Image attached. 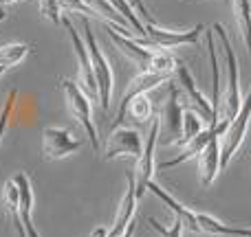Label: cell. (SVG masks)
Listing matches in <instances>:
<instances>
[{
  "mask_svg": "<svg viewBox=\"0 0 251 237\" xmlns=\"http://www.w3.org/2000/svg\"><path fill=\"white\" fill-rule=\"evenodd\" d=\"M214 35L218 38V44L223 48V57H225V68H227V86H225V95L221 101V112L225 119H234L240 112V106H243V92H240V64H238V55H236L234 46H231L229 38H227V31L221 22L212 26Z\"/></svg>",
  "mask_w": 251,
  "mask_h": 237,
  "instance_id": "obj_1",
  "label": "cell"
},
{
  "mask_svg": "<svg viewBox=\"0 0 251 237\" xmlns=\"http://www.w3.org/2000/svg\"><path fill=\"white\" fill-rule=\"evenodd\" d=\"M82 26H84V42H86L88 55H91V64H93V73H95V82H97V99L104 112H108L110 108V97H113V88H115V75H113V66L106 60V55L101 53L100 44L95 40V33L91 29L88 18H82Z\"/></svg>",
  "mask_w": 251,
  "mask_h": 237,
  "instance_id": "obj_2",
  "label": "cell"
},
{
  "mask_svg": "<svg viewBox=\"0 0 251 237\" xmlns=\"http://www.w3.org/2000/svg\"><path fill=\"white\" fill-rule=\"evenodd\" d=\"M62 90H64V99L69 106L73 119L84 128L88 141H91L93 151H100V134H97L95 121H93V108H91V97L79 88V84L71 82V79H62Z\"/></svg>",
  "mask_w": 251,
  "mask_h": 237,
  "instance_id": "obj_3",
  "label": "cell"
},
{
  "mask_svg": "<svg viewBox=\"0 0 251 237\" xmlns=\"http://www.w3.org/2000/svg\"><path fill=\"white\" fill-rule=\"evenodd\" d=\"M249 121H251V88H249L247 97L243 99L240 112L229 121V128H227L225 134L221 136V172L227 169V165L231 163V158H234V154L238 151V147L243 145L245 134H247V128H249Z\"/></svg>",
  "mask_w": 251,
  "mask_h": 237,
  "instance_id": "obj_4",
  "label": "cell"
},
{
  "mask_svg": "<svg viewBox=\"0 0 251 237\" xmlns=\"http://www.w3.org/2000/svg\"><path fill=\"white\" fill-rule=\"evenodd\" d=\"M161 134V117H154L150 123V132L143 143V151L137 158V167H134V182H137V198L141 200L143 194L148 191V185L154 178V154H156V141Z\"/></svg>",
  "mask_w": 251,
  "mask_h": 237,
  "instance_id": "obj_5",
  "label": "cell"
},
{
  "mask_svg": "<svg viewBox=\"0 0 251 237\" xmlns=\"http://www.w3.org/2000/svg\"><path fill=\"white\" fill-rule=\"evenodd\" d=\"M168 79H172V77H170V75H161V73H152V70H141L137 77L130 79L128 86H126V92H124L122 101H119V110H117V117H115V121H113V129L119 128V125L124 123L126 114H128V106H130V101H132L134 97L148 95L150 90L159 88L161 84H165Z\"/></svg>",
  "mask_w": 251,
  "mask_h": 237,
  "instance_id": "obj_6",
  "label": "cell"
},
{
  "mask_svg": "<svg viewBox=\"0 0 251 237\" xmlns=\"http://www.w3.org/2000/svg\"><path fill=\"white\" fill-rule=\"evenodd\" d=\"M143 151V141L141 134L134 128H115L110 129V136L106 141V150H104V158L106 160H115L122 156H130V158H139Z\"/></svg>",
  "mask_w": 251,
  "mask_h": 237,
  "instance_id": "obj_7",
  "label": "cell"
},
{
  "mask_svg": "<svg viewBox=\"0 0 251 237\" xmlns=\"http://www.w3.org/2000/svg\"><path fill=\"white\" fill-rule=\"evenodd\" d=\"M203 31H205L203 24H196L190 31H172V29H161L154 22H148L146 38L156 48H176V46H187V44H199Z\"/></svg>",
  "mask_w": 251,
  "mask_h": 237,
  "instance_id": "obj_8",
  "label": "cell"
},
{
  "mask_svg": "<svg viewBox=\"0 0 251 237\" xmlns=\"http://www.w3.org/2000/svg\"><path fill=\"white\" fill-rule=\"evenodd\" d=\"M62 24H64L66 31H69L71 44H73L75 55H77V62H79V88H82L88 97H95L97 99V82H95V73H93V64H91V55H88L86 42L79 38V33L75 31L73 22H71L66 16H62Z\"/></svg>",
  "mask_w": 251,
  "mask_h": 237,
  "instance_id": "obj_9",
  "label": "cell"
},
{
  "mask_svg": "<svg viewBox=\"0 0 251 237\" xmlns=\"http://www.w3.org/2000/svg\"><path fill=\"white\" fill-rule=\"evenodd\" d=\"M82 147V141L66 128H47L42 134V151L47 160H60Z\"/></svg>",
  "mask_w": 251,
  "mask_h": 237,
  "instance_id": "obj_10",
  "label": "cell"
},
{
  "mask_svg": "<svg viewBox=\"0 0 251 237\" xmlns=\"http://www.w3.org/2000/svg\"><path fill=\"white\" fill-rule=\"evenodd\" d=\"M174 75H176V82L181 84V88L185 90L187 99L192 101V106H194L196 112L207 121L209 125H216L218 123V114L214 112V108H212V99H207V97L201 92L199 84H196L194 75L190 73V68H187V66H183V64H178L176 70H174Z\"/></svg>",
  "mask_w": 251,
  "mask_h": 237,
  "instance_id": "obj_11",
  "label": "cell"
},
{
  "mask_svg": "<svg viewBox=\"0 0 251 237\" xmlns=\"http://www.w3.org/2000/svg\"><path fill=\"white\" fill-rule=\"evenodd\" d=\"M227 128H229V119H221L216 125H209V128H207V129H203V132H201L199 136H194V138H192V141L187 143V145H183L181 154H178L176 158H172V160H165V163H161V165H159V169L178 167V165L187 163V160H192V158H199V154L205 150V147L209 145V141H212V138H216V136H223Z\"/></svg>",
  "mask_w": 251,
  "mask_h": 237,
  "instance_id": "obj_12",
  "label": "cell"
},
{
  "mask_svg": "<svg viewBox=\"0 0 251 237\" xmlns=\"http://www.w3.org/2000/svg\"><path fill=\"white\" fill-rule=\"evenodd\" d=\"M106 31H108V38L117 44V48L124 53L126 57H128V60H132L141 70L150 68L152 57H154V48L143 46L139 40H132L130 35H124V33H119V31H115L108 22H106Z\"/></svg>",
  "mask_w": 251,
  "mask_h": 237,
  "instance_id": "obj_13",
  "label": "cell"
},
{
  "mask_svg": "<svg viewBox=\"0 0 251 237\" xmlns=\"http://www.w3.org/2000/svg\"><path fill=\"white\" fill-rule=\"evenodd\" d=\"M137 182H134V173H128V189H126L122 202L117 207V215H115L113 229L108 231V237L122 235L130 226V222H134V213H137Z\"/></svg>",
  "mask_w": 251,
  "mask_h": 237,
  "instance_id": "obj_14",
  "label": "cell"
},
{
  "mask_svg": "<svg viewBox=\"0 0 251 237\" xmlns=\"http://www.w3.org/2000/svg\"><path fill=\"white\" fill-rule=\"evenodd\" d=\"M18 187V195H20V217L25 224L26 237H40L38 229L33 224V187H31V178L26 172H18L11 178Z\"/></svg>",
  "mask_w": 251,
  "mask_h": 237,
  "instance_id": "obj_15",
  "label": "cell"
},
{
  "mask_svg": "<svg viewBox=\"0 0 251 237\" xmlns=\"http://www.w3.org/2000/svg\"><path fill=\"white\" fill-rule=\"evenodd\" d=\"M148 191H152V194L156 195V198L161 200V202L165 204V207L170 209V211L174 213V217H176L178 222L183 224V231H190V233H201V226H199V220H196V213L190 211L187 207H183L181 202H178L176 198H172V194H168L165 189H161L159 185H156L154 180L148 185Z\"/></svg>",
  "mask_w": 251,
  "mask_h": 237,
  "instance_id": "obj_16",
  "label": "cell"
},
{
  "mask_svg": "<svg viewBox=\"0 0 251 237\" xmlns=\"http://www.w3.org/2000/svg\"><path fill=\"white\" fill-rule=\"evenodd\" d=\"M199 172H201V185L209 187L221 173V136L212 138L209 145L199 154Z\"/></svg>",
  "mask_w": 251,
  "mask_h": 237,
  "instance_id": "obj_17",
  "label": "cell"
},
{
  "mask_svg": "<svg viewBox=\"0 0 251 237\" xmlns=\"http://www.w3.org/2000/svg\"><path fill=\"white\" fill-rule=\"evenodd\" d=\"M205 48L209 55V66H212V108L216 114H221V101H223V92H221V64H218V46L214 40V29H205Z\"/></svg>",
  "mask_w": 251,
  "mask_h": 237,
  "instance_id": "obj_18",
  "label": "cell"
},
{
  "mask_svg": "<svg viewBox=\"0 0 251 237\" xmlns=\"http://www.w3.org/2000/svg\"><path fill=\"white\" fill-rule=\"evenodd\" d=\"M183 110L181 108V101H178V88L176 86H170V95L168 101L163 106V112H161V123L168 125L170 134L172 136H181V125H183ZM174 138V141H176Z\"/></svg>",
  "mask_w": 251,
  "mask_h": 237,
  "instance_id": "obj_19",
  "label": "cell"
},
{
  "mask_svg": "<svg viewBox=\"0 0 251 237\" xmlns=\"http://www.w3.org/2000/svg\"><path fill=\"white\" fill-rule=\"evenodd\" d=\"M201 233L207 235H229V237H251V229H243V226H229L221 222L218 217L209 215V213H196Z\"/></svg>",
  "mask_w": 251,
  "mask_h": 237,
  "instance_id": "obj_20",
  "label": "cell"
},
{
  "mask_svg": "<svg viewBox=\"0 0 251 237\" xmlns=\"http://www.w3.org/2000/svg\"><path fill=\"white\" fill-rule=\"evenodd\" d=\"M2 204H4V211L11 217V224H13V229H16L18 237H26L25 224H22V217H20V195H18V187L13 180H9L7 185H4Z\"/></svg>",
  "mask_w": 251,
  "mask_h": 237,
  "instance_id": "obj_21",
  "label": "cell"
},
{
  "mask_svg": "<svg viewBox=\"0 0 251 237\" xmlns=\"http://www.w3.org/2000/svg\"><path fill=\"white\" fill-rule=\"evenodd\" d=\"M231 9H234L240 40L251 53V0H231Z\"/></svg>",
  "mask_w": 251,
  "mask_h": 237,
  "instance_id": "obj_22",
  "label": "cell"
},
{
  "mask_svg": "<svg viewBox=\"0 0 251 237\" xmlns=\"http://www.w3.org/2000/svg\"><path fill=\"white\" fill-rule=\"evenodd\" d=\"M203 129H205V128H203V117H201V114L196 112L194 108H185V110H183L181 136H178L176 141H172V145H176V147L187 145V143H190L194 136H199Z\"/></svg>",
  "mask_w": 251,
  "mask_h": 237,
  "instance_id": "obj_23",
  "label": "cell"
},
{
  "mask_svg": "<svg viewBox=\"0 0 251 237\" xmlns=\"http://www.w3.org/2000/svg\"><path fill=\"white\" fill-rule=\"evenodd\" d=\"M84 2L91 7L93 13H97L100 18H104V22H110V24L124 26V29H128V26H130L128 22H126V18L117 11V9L113 7V4L108 2V0H84Z\"/></svg>",
  "mask_w": 251,
  "mask_h": 237,
  "instance_id": "obj_24",
  "label": "cell"
},
{
  "mask_svg": "<svg viewBox=\"0 0 251 237\" xmlns=\"http://www.w3.org/2000/svg\"><path fill=\"white\" fill-rule=\"evenodd\" d=\"M29 53H31L29 44H22V42L4 44V46H0V66L2 68H11V66L20 64Z\"/></svg>",
  "mask_w": 251,
  "mask_h": 237,
  "instance_id": "obj_25",
  "label": "cell"
},
{
  "mask_svg": "<svg viewBox=\"0 0 251 237\" xmlns=\"http://www.w3.org/2000/svg\"><path fill=\"white\" fill-rule=\"evenodd\" d=\"M108 2L126 18V22L130 24V29H134L139 35H141V38H146V24H143V20L137 16V13H134V7L130 4V0H108Z\"/></svg>",
  "mask_w": 251,
  "mask_h": 237,
  "instance_id": "obj_26",
  "label": "cell"
},
{
  "mask_svg": "<svg viewBox=\"0 0 251 237\" xmlns=\"http://www.w3.org/2000/svg\"><path fill=\"white\" fill-rule=\"evenodd\" d=\"M128 114L139 123H146L152 119V101L148 99V95H139L130 101L128 106Z\"/></svg>",
  "mask_w": 251,
  "mask_h": 237,
  "instance_id": "obj_27",
  "label": "cell"
},
{
  "mask_svg": "<svg viewBox=\"0 0 251 237\" xmlns=\"http://www.w3.org/2000/svg\"><path fill=\"white\" fill-rule=\"evenodd\" d=\"M16 101H18V88H11L7 95V101L2 106V112H0V143H2V136L7 134V125L13 114V108H16Z\"/></svg>",
  "mask_w": 251,
  "mask_h": 237,
  "instance_id": "obj_28",
  "label": "cell"
},
{
  "mask_svg": "<svg viewBox=\"0 0 251 237\" xmlns=\"http://www.w3.org/2000/svg\"><path fill=\"white\" fill-rule=\"evenodd\" d=\"M148 224L152 226V231H156L161 237H183V224L178 220H174V224L170 229H165L161 222H156L154 217H148Z\"/></svg>",
  "mask_w": 251,
  "mask_h": 237,
  "instance_id": "obj_29",
  "label": "cell"
},
{
  "mask_svg": "<svg viewBox=\"0 0 251 237\" xmlns=\"http://www.w3.org/2000/svg\"><path fill=\"white\" fill-rule=\"evenodd\" d=\"M40 11H42V16H47L53 24H60L62 22V13H60L62 9H60V4H57V0H40Z\"/></svg>",
  "mask_w": 251,
  "mask_h": 237,
  "instance_id": "obj_30",
  "label": "cell"
},
{
  "mask_svg": "<svg viewBox=\"0 0 251 237\" xmlns=\"http://www.w3.org/2000/svg\"><path fill=\"white\" fill-rule=\"evenodd\" d=\"M57 4H60V9H64V11H77L82 13V16H91V7H88L84 0H57Z\"/></svg>",
  "mask_w": 251,
  "mask_h": 237,
  "instance_id": "obj_31",
  "label": "cell"
},
{
  "mask_svg": "<svg viewBox=\"0 0 251 237\" xmlns=\"http://www.w3.org/2000/svg\"><path fill=\"white\" fill-rule=\"evenodd\" d=\"M130 4H132V7H137L139 18H141V20L152 22V16H150V11H148V7H146V2H143V0H130Z\"/></svg>",
  "mask_w": 251,
  "mask_h": 237,
  "instance_id": "obj_32",
  "label": "cell"
},
{
  "mask_svg": "<svg viewBox=\"0 0 251 237\" xmlns=\"http://www.w3.org/2000/svg\"><path fill=\"white\" fill-rule=\"evenodd\" d=\"M134 226H137V224H134V222H130L128 229H126L122 235H117V237H134Z\"/></svg>",
  "mask_w": 251,
  "mask_h": 237,
  "instance_id": "obj_33",
  "label": "cell"
},
{
  "mask_svg": "<svg viewBox=\"0 0 251 237\" xmlns=\"http://www.w3.org/2000/svg\"><path fill=\"white\" fill-rule=\"evenodd\" d=\"M91 237H108V231H106L104 226H100V229H95V231H93Z\"/></svg>",
  "mask_w": 251,
  "mask_h": 237,
  "instance_id": "obj_34",
  "label": "cell"
},
{
  "mask_svg": "<svg viewBox=\"0 0 251 237\" xmlns=\"http://www.w3.org/2000/svg\"><path fill=\"white\" fill-rule=\"evenodd\" d=\"M13 2H20V0H0V4H13Z\"/></svg>",
  "mask_w": 251,
  "mask_h": 237,
  "instance_id": "obj_35",
  "label": "cell"
},
{
  "mask_svg": "<svg viewBox=\"0 0 251 237\" xmlns=\"http://www.w3.org/2000/svg\"><path fill=\"white\" fill-rule=\"evenodd\" d=\"M4 18H7V13H4V7H0V22H2Z\"/></svg>",
  "mask_w": 251,
  "mask_h": 237,
  "instance_id": "obj_36",
  "label": "cell"
},
{
  "mask_svg": "<svg viewBox=\"0 0 251 237\" xmlns=\"http://www.w3.org/2000/svg\"><path fill=\"white\" fill-rule=\"evenodd\" d=\"M4 70H7V68H2V66H0V77H2V73H4Z\"/></svg>",
  "mask_w": 251,
  "mask_h": 237,
  "instance_id": "obj_37",
  "label": "cell"
}]
</instances>
